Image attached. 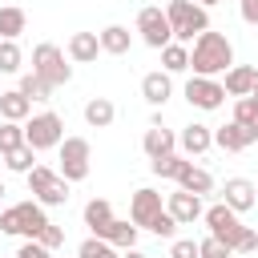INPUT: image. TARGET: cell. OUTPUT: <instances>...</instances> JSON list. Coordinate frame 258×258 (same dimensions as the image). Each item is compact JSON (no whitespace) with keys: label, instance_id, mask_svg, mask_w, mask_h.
<instances>
[{"label":"cell","instance_id":"603a6c76","mask_svg":"<svg viewBox=\"0 0 258 258\" xmlns=\"http://www.w3.org/2000/svg\"><path fill=\"white\" fill-rule=\"evenodd\" d=\"M113 117H117V105H113L109 97H93V101L85 105V121H89L93 129H109Z\"/></svg>","mask_w":258,"mask_h":258},{"label":"cell","instance_id":"ba28073f","mask_svg":"<svg viewBox=\"0 0 258 258\" xmlns=\"http://www.w3.org/2000/svg\"><path fill=\"white\" fill-rule=\"evenodd\" d=\"M137 32H141V40L149 44V48H165V44H173V28H169V16H165V8H141L137 12Z\"/></svg>","mask_w":258,"mask_h":258},{"label":"cell","instance_id":"e575fe53","mask_svg":"<svg viewBox=\"0 0 258 258\" xmlns=\"http://www.w3.org/2000/svg\"><path fill=\"white\" fill-rule=\"evenodd\" d=\"M198 254H202V258H230L234 250H230L226 242H218V238L210 234V238H202V242H198Z\"/></svg>","mask_w":258,"mask_h":258},{"label":"cell","instance_id":"ab89813d","mask_svg":"<svg viewBox=\"0 0 258 258\" xmlns=\"http://www.w3.org/2000/svg\"><path fill=\"white\" fill-rule=\"evenodd\" d=\"M149 230H153L157 238H173V230H177V222H173V214L165 210V214H161V218H157V222H153Z\"/></svg>","mask_w":258,"mask_h":258},{"label":"cell","instance_id":"5b68a950","mask_svg":"<svg viewBox=\"0 0 258 258\" xmlns=\"http://www.w3.org/2000/svg\"><path fill=\"white\" fill-rule=\"evenodd\" d=\"M24 177H28L32 202H40V206H64V202H69V181H64L56 169L36 165V169H32V173H24Z\"/></svg>","mask_w":258,"mask_h":258},{"label":"cell","instance_id":"d590c367","mask_svg":"<svg viewBox=\"0 0 258 258\" xmlns=\"http://www.w3.org/2000/svg\"><path fill=\"white\" fill-rule=\"evenodd\" d=\"M36 242H40V246H48V250H56V246H64V230L48 222V226L40 230V238H36Z\"/></svg>","mask_w":258,"mask_h":258},{"label":"cell","instance_id":"4316f807","mask_svg":"<svg viewBox=\"0 0 258 258\" xmlns=\"http://www.w3.org/2000/svg\"><path fill=\"white\" fill-rule=\"evenodd\" d=\"M105 242H113L117 250H133V246H137V226H133V222H121V218H113V226H109Z\"/></svg>","mask_w":258,"mask_h":258},{"label":"cell","instance_id":"7dc6e473","mask_svg":"<svg viewBox=\"0 0 258 258\" xmlns=\"http://www.w3.org/2000/svg\"><path fill=\"white\" fill-rule=\"evenodd\" d=\"M254 206H258V194H254Z\"/></svg>","mask_w":258,"mask_h":258},{"label":"cell","instance_id":"1f68e13d","mask_svg":"<svg viewBox=\"0 0 258 258\" xmlns=\"http://www.w3.org/2000/svg\"><path fill=\"white\" fill-rule=\"evenodd\" d=\"M20 145H24V125H20V121H4V125H0V153L8 157V153L20 149Z\"/></svg>","mask_w":258,"mask_h":258},{"label":"cell","instance_id":"4fadbf2b","mask_svg":"<svg viewBox=\"0 0 258 258\" xmlns=\"http://www.w3.org/2000/svg\"><path fill=\"white\" fill-rule=\"evenodd\" d=\"M165 210L173 214L177 226H189V222H198V218L206 214V210H202V198H198V194H185V189L169 194V198H165Z\"/></svg>","mask_w":258,"mask_h":258},{"label":"cell","instance_id":"ac0fdd59","mask_svg":"<svg viewBox=\"0 0 258 258\" xmlns=\"http://www.w3.org/2000/svg\"><path fill=\"white\" fill-rule=\"evenodd\" d=\"M85 226L93 230V238H105L109 226H113V206H109L105 198H93V202L85 206Z\"/></svg>","mask_w":258,"mask_h":258},{"label":"cell","instance_id":"836d02e7","mask_svg":"<svg viewBox=\"0 0 258 258\" xmlns=\"http://www.w3.org/2000/svg\"><path fill=\"white\" fill-rule=\"evenodd\" d=\"M234 121L258 129V97H238V101H234Z\"/></svg>","mask_w":258,"mask_h":258},{"label":"cell","instance_id":"4dcf8cb0","mask_svg":"<svg viewBox=\"0 0 258 258\" xmlns=\"http://www.w3.org/2000/svg\"><path fill=\"white\" fill-rule=\"evenodd\" d=\"M77 258H121V254H117V246H113V242H105V238H93V234H89V238L81 242Z\"/></svg>","mask_w":258,"mask_h":258},{"label":"cell","instance_id":"6da1fadb","mask_svg":"<svg viewBox=\"0 0 258 258\" xmlns=\"http://www.w3.org/2000/svg\"><path fill=\"white\" fill-rule=\"evenodd\" d=\"M189 69H194V77H222V73H230L234 69V44L222 36V32H202L198 40H194V48H189Z\"/></svg>","mask_w":258,"mask_h":258},{"label":"cell","instance_id":"277c9868","mask_svg":"<svg viewBox=\"0 0 258 258\" xmlns=\"http://www.w3.org/2000/svg\"><path fill=\"white\" fill-rule=\"evenodd\" d=\"M32 73H36L40 81H48L52 89H60V85L73 81V64H64V52H60L56 44H48V40L32 48Z\"/></svg>","mask_w":258,"mask_h":258},{"label":"cell","instance_id":"b9f144b4","mask_svg":"<svg viewBox=\"0 0 258 258\" xmlns=\"http://www.w3.org/2000/svg\"><path fill=\"white\" fill-rule=\"evenodd\" d=\"M242 20L246 24H258V0H246L242 4Z\"/></svg>","mask_w":258,"mask_h":258},{"label":"cell","instance_id":"9c48e42d","mask_svg":"<svg viewBox=\"0 0 258 258\" xmlns=\"http://www.w3.org/2000/svg\"><path fill=\"white\" fill-rule=\"evenodd\" d=\"M185 101H189L194 109L214 113V109H222L226 89H222V81H214V77H189V81H185Z\"/></svg>","mask_w":258,"mask_h":258},{"label":"cell","instance_id":"c3c4849f","mask_svg":"<svg viewBox=\"0 0 258 258\" xmlns=\"http://www.w3.org/2000/svg\"><path fill=\"white\" fill-rule=\"evenodd\" d=\"M238 4H246V0H238Z\"/></svg>","mask_w":258,"mask_h":258},{"label":"cell","instance_id":"7c38bea8","mask_svg":"<svg viewBox=\"0 0 258 258\" xmlns=\"http://www.w3.org/2000/svg\"><path fill=\"white\" fill-rule=\"evenodd\" d=\"M254 194H258V185H254V181H246V177H230V181L222 185V202H226L234 214L254 210Z\"/></svg>","mask_w":258,"mask_h":258},{"label":"cell","instance_id":"f35d334b","mask_svg":"<svg viewBox=\"0 0 258 258\" xmlns=\"http://www.w3.org/2000/svg\"><path fill=\"white\" fill-rule=\"evenodd\" d=\"M16 258H52V250H48V246H40L36 238H28V242L16 250Z\"/></svg>","mask_w":258,"mask_h":258},{"label":"cell","instance_id":"f546056e","mask_svg":"<svg viewBox=\"0 0 258 258\" xmlns=\"http://www.w3.org/2000/svg\"><path fill=\"white\" fill-rule=\"evenodd\" d=\"M4 165H8L12 173H32V169H36V149H32V145H20V149H12V153L4 157Z\"/></svg>","mask_w":258,"mask_h":258},{"label":"cell","instance_id":"484cf974","mask_svg":"<svg viewBox=\"0 0 258 258\" xmlns=\"http://www.w3.org/2000/svg\"><path fill=\"white\" fill-rule=\"evenodd\" d=\"M161 69H165L169 77H173V73H185V69H189V48L177 44V40L165 44V48H161Z\"/></svg>","mask_w":258,"mask_h":258},{"label":"cell","instance_id":"8fae6325","mask_svg":"<svg viewBox=\"0 0 258 258\" xmlns=\"http://www.w3.org/2000/svg\"><path fill=\"white\" fill-rule=\"evenodd\" d=\"M254 141H258V129H254V125L226 121L222 129H214V145H218V149H226V153H246Z\"/></svg>","mask_w":258,"mask_h":258},{"label":"cell","instance_id":"44dd1931","mask_svg":"<svg viewBox=\"0 0 258 258\" xmlns=\"http://www.w3.org/2000/svg\"><path fill=\"white\" fill-rule=\"evenodd\" d=\"M97 52H101V36H97V32H73V36H69V56H73L77 64L97 60Z\"/></svg>","mask_w":258,"mask_h":258},{"label":"cell","instance_id":"8d00e7d4","mask_svg":"<svg viewBox=\"0 0 258 258\" xmlns=\"http://www.w3.org/2000/svg\"><path fill=\"white\" fill-rule=\"evenodd\" d=\"M0 234H20V210L16 206L0 210Z\"/></svg>","mask_w":258,"mask_h":258},{"label":"cell","instance_id":"d6986e66","mask_svg":"<svg viewBox=\"0 0 258 258\" xmlns=\"http://www.w3.org/2000/svg\"><path fill=\"white\" fill-rule=\"evenodd\" d=\"M0 117L4 121H28L32 117V101L20 93V89H8V93H0Z\"/></svg>","mask_w":258,"mask_h":258},{"label":"cell","instance_id":"5bb4252c","mask_svg":"<svg viewBox=\"0 0 258 258\" xmlns=\"http://www.w3.org/2000/svg\"><path fill=\"white\" fill-rule=\"evenodd\" d=\"M141 149H145V157H149V161H157V157H165V153H173V149H177V133H173V129H165V125H149V129H145V137H141Z\"/></svg>","mask_w":258,"mask_h":258},{"label":"cell","instance_id":"d6a6232c","mask_svg":"<svg viewBox=\"0 0 258 258\" xmlns=\"http://www.w3.org/2000/svg\"><path fill=\"white\" fill-rule=\"evenodd\" d=\"M24 64V52L16 40H0V73H20Z\"/></svg>","mask_w":258,"mask_h":258},{"label":"cell","instance_id":"e0dca14e","mask_svg":"<svg viewBox=\"0 0 258 258\" xmlns=\"http://www.w3.org/2000/svg\"><path fill=\"white\" fill-rule=\"evenodd\" d=\"M141 97H145L149 105H165V101L173 97V81H169V73H165V69L145 73V77H141Z\"/></svg>","mask_w":258,"mask_h":258},{"label":"cell","instance_id":"f1b7e54d","mask_svg":"<svg viewBox=\"0 0 258 258\" xmlns=\"http://www.w3.org/2000/svg\"><path fill=\"white\" fill-rule=\"evenodd\" d=\"M16 89H20V93H24L28 101H48V97H52V85H48V81H40L36 73H24Z\"/></svg>","mask_w":258,"mask_h":258},{"label":"cell","instance_id":"7bdbcfd3","mask_svg":"<svg viewBox=\"0 0 258 258\" xmlns=\"http://www.w3.org/2000/svg\"><path fill=\"white\" fill-rule=\"evenodd\" d=\"M121 258H145V254H141V250H125Z\"/></svg>","mask_w":258,"mask_h":258},{"label":"cell","instance_id":"7402d4cb","mask_svg":"<svg viewBox=\"0 0 258 258\" xmlns=\"http://www.w3.org/2000/svg\"><path fill=\"white\" fill-rule=\"evenodd\" d=\"M16 210H20V234H24V238H40V230L48 226L44 206H40V202H20Z\"/></svg>","mask_w":258,"mask_h":258},{"label":"cell","instance_id":"bcb514c9","mask_svg":"<svg viewBox=\"0 0 258 258\" xmlns=\"http://www.w3.org/2000/svg\"><path fill=\"white\" fill-rule=\"evenodd\" d=\"M250 97H258V85H254V93H250Z\"/></svg>","mask_w":258,"mask_h":258},{"label":"cell","instance_id":"f6af8a7d","mask_svg":"<svg viewBox=\"0 0 258 258\" xmlns=\"http://www.w3.org/2000/svg\"><path fill=\"white\" fill-rule=\"evenodd\" d=\"M4 194H8V189H4V181H0V198H4Z\"/></svg>","mask_w":258,"mask_h":258},{"label":"cell","instance_id":"30bf717a","mask_svg":"<svg viewBox=\"0 0 258 258\" xmlns=\"http://www.w3.org/2000/svg\"><path fill=\"white\" fill-rule=\"evenodd\" d=\"M161 214H165V202H161V194H157V189L141 185V189L129 198V222H133L137 230H141V226L149 230V226H153Z\"/></svg>","mask_w":258,"mask_h":258},{"label":"cell","instance_id":"ee69618b","mask_svg":"<svg viewBox=\"0 0 258 258\" xmlns=\"http://www.w3.org/2000/svg\"><path fill=\"white\" fill-rule=\"evenodd\" d=\"M198 4H202V8H210V4H222V0H198Z\"/></svg>","mask_w":258,"mask_h":258},{"label":"cell","instance_id":"7a4b0ae2","mask_svg":"<svg viewBox=\"0 0 258 258\" xmlns=\"http://www.w3.org/2000/svg\"><path fill=\"white\" fill-rule=\"evenodd\" d=\"M165 16H169V28H173V40L177 44L198 40L202 32H210V12L198 0H169L165 4Z\"/></svg>","mask_w":258,"mask_h":258},{"label":"cell","instance_id":"83f0119b","mask_svg":"<svg viewBox=\"0 0 258 258\" xmlns=\"http://www.w3.org/2000/svg\"><path fill=\"white\" fill-rule=\"evenodd\" d=\"M185 165H189V161H185L181 153H165V157H157V161H149V169H153L157 177H173V181H177V177L185 173Z\"/></svg>","mask_w":258,"mask_h":258},{"label":"cell","instance_id":"60d3db41","mask_svg":"<svg viewBox=\"0 0 258 258\" xmlns=\"http://www.w3.org/2000/svg\"><path fill=\"white\" fill-rule=\"evenodd\" d=\"M254 250H258V230H250V226H246V234H242V242H238V250H234V254H254Z\"/></svg>","mask_w":258,"mask_h":258},{"label":"cell","instance_id":"74e56055","mask_svg":"<svg viewBox=\"0 0 258 258\" xmlns=\"http://www.w3.org/2000/svg\"><path fill=\"white\" fill-rule=\"evenodd\" d=\"M169 258H202V254H198V242L194 238H177L169 246Z\"/></svg>","mask_w":258,"mask_h":258},{"label":"cell","instance_id":"9a60e30c","mask_svg":"<svg viewBox=\"0 0 258 258\" xmlns=\"http://www.w3.org/2000/svg\"><path fill=\"white\" fill-rule=\"evenodd\" d=\"M177 145H181V153H185V157H202V153L214 145V129L194 121V125H185V129L177 133Z\"/></svg>","mask_w":258,"mask_h":258},{"label":"cell","instance_id":"d4e9b609","mask_svg":"<svg viewBox=\"0 0 258 258\" xmlns=\"http://www.w3.org/2000/svg\"><path fill=\"white\" fill-rule=\"evenodd\" d=\"M24 28H28V16H24V8H16V4H4V8H0V40H16Z\"/></svg>","mask_w":258,"mask_h":258},{"label":"cell","instance_id":"8992f818","mask_svg":"<svg viewBox=\"0 0 258 258\" xmlns=\"http://www.w3.org/2000/svg\"><path fill=\"white\" fill-rule=\"evenodd\" d=\"M89 161H93V149L85 137H64L60 141V177L73 185V181H85L89 177Z\"/></svg>","mask_w":258,"mask_h":258},{"label":"cell","instance_id":"ffe728a7","mask_svg":"<svg viewBox=\"0 0 258 258\" xmlns=\"http://www.w3.org/2000/svg\"><path fill=\"white\" fill-rule=\"evenodd\" d=\"M97 36H101V52H109V56H125L129 44H133V32H129L125 24H109V28H101Z\"/></svg>","mask_w":258,"mask_h":258},{"label":"cell","instance_id":"cb8c5ba5","mask_svg":"<svg viewBox=\"0 0 258 258\" xmlns=\"http://www.w3.org/2000/svg\"><path fill=\"white\" fill-rule=\"evenodd\" d=\"M177 189H185V194H198V198H202V194H210V189H214V177H210V169H198V165L189 161V165H185V173L177 177Z\"/></svg>","mask_w":258,"mask_h":258},{"label":"cell","instance_id":"2e32d148","mask_svg":"<svg viewBox=\"0 0 258 258\" xmlns=\"http://www.w3.org/2000/svg\"><path fill=\"white\" fill-rule=\"evenodd\" d=\"M254 85H258V69H254V64H234V69L226 73V81H222L226 97H250Z\"/></svg>","mask_w":258,"mask_h":258},{"label":"cell","instance_id":"52a82bcc","mask_svg":"<svg viewBox=\"0 0 258 258\" xmlns=\"http://www.w3.org/2000/svg\"><path fill=\"white\" fill-rule=\"evenodd\" d=\"M206 226H210V234L218 238V242H226L230 250H238V242H242V234H246V226H242V218L226 206V202H218V206H210L206 214Z\"/></svg>","mask_w":258,"mask_h":258},{"label":"cell","instance_id":"3957f363","mask_svg":"<svg viewBox=\"0 0 258 258\" xmlns=\"http://www.w3.org/2000/svg\"><path fill=\"white\" fill-rule=\"evenodd\" d=\"M60 141H64V121H60L52 109L32 113V117L24 121V145H32L36 153H40V149H60Z\"/></svg>","mask_w":258,"mask_h":258}]
</instances>
